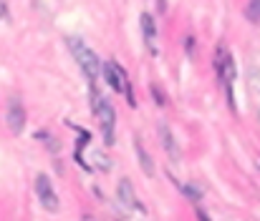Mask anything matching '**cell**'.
<instances>
[{
	"mask_svg": "<svg viewBox=\"0 0 260 221\" xmlns=\"http://www.w3.org/2000/svg\"><path fill=\"white\" fill-rule=\"evenodd\" d=\"M159 10H162V13L167 10V0H159Z\"/></svg>",
	"mask_w": 260,
	"mask_h": 221,
	"instance_id": "obj_11",
	"label": "cell"
},
{
	"mask_svg": "<svg viewBox=\"0 0 260 221\" xmlns=\"http://www.w3.org/2000/svg\"><path fill=\"white\" fill-rule=\"evenodd\" d=\"M104 78H106V83H109V88H111V91H116V93L126 91L124 71H121L116 63H106V66H104Z\"/></svg>",
	"mask_w": 260,
	"mask_h": 221,
	"instance_id": "obj_4",
	"label": "cell"
},
{
	"mask_svg": "<svg viewBox=\"0 0 260 221\" xmlns=\"http://www.w3.org/2000/svg\"><path fill=\"white\" fill-rule=\"evenodd\" d=\"M66 46L71 48V53H74V58L79 61V66H81V71L93 80L96 73H99V58L93 56V51H88L86 46L79 40V38H66Z\"/></svg>",
	"mask_w": 260,
	"mask_h": 221,
	"instance_id": "obj_1",
	"label": "cell"
},
{
	"mask_svg": "<svg viewBox=\"0 0 260 221\" xmlns=\"http://www.w3.org/2000/svg\"><path fill=\"white\" fill-rule=\"evenodd\" d=\"M159 134H162V144H165V148L170 151V156H172V158H177L179 153H177V144H174V139H172V134H170V128H165V126H162V128H159Z\"/></svg>",
	"mask_w": 260,
	"mask_h": 221,
	"instance_id": "obj_9",
	"label": "cell"
},
{
	"mask_svg": "<svg viewBox=\"0 0 260 221\" xmlns=\"http://www.w3.org/2000/svg\"><path fill=\"white\" fill-rule=\"evenodd\" d=\"M8 126H10L13 134H23V128H25V108L23 106H18V103L10 106V111H8Z\"/></svg>",
	"mask_w": 260,
	"mask_h": 221,
	"instance_id": "obj_5",
	"label": "cell"
},
{
	"mask_svg": "<svg viewBox=\"0 0 260 221\" xmlns=\"http://www.w3.org/2000/svg\"><path fill=\"white\" fill-rule=\"evenodd\" d=\"M245 18L253 23H260V0H250L245 5Z\"/></svg>",
	"mask_w": 260,
	"mask_h": 221,
	"instance_id": "obj_10",
	"label": "cell"
},
{
	"mask_svg": "<svg viewBox=\"0 0 260 221\" xmlns=\"http://www.w3.org/2000/svg\"><path fill=\"white\" fill-rule=\"evenodd\" d=\"M142 30H144V38H147V43H149V51L157 53V51H154V35H157V28H154V18H152L149 13L142 15Z\"/></svg>",
	"mask_w": 260,
	"mask_h": 221,
	"instance_id": "obj_7",
	"label": "cell"
},
{
	"mask_svg": "<svg viewBox=\"0 0 260 221\" xmlns=\"http://www.w3.org/2000/svg\"><path fill=\"white\" fill-rule=\"evenodd\" d=\"M96 116H99V121H101V131H104V139H106V144H114V108H111V103H106V101H101L99 103V108L93 111Z\"/></svg>",
	"mask_w": 260,
	"mask_h": 221,
	"instance_id": "obj_3",
	"label": "cell"
},
{
	"mask_svg": "<svg viewBox=\"0 0 260 221\" xmlns=\"http://www.w3.org/2000/svg\"><path fill=\"white\" fill-rule=\"evenodd\" d=\"M36 194H38V201L46 206V211H58V196L53 191V184L46 173H38L36 179Z\"/></svg>",
	"mask_w": 260,
	"mask_h": 221,
	"instance_id": "obj_2",
	"label": "cell"
},
{
	"mask_svg": "<svg viewBox=\"0 0 260 221\" xmlns=\"http://www.w3.org/2000/svg\"><path fill=\"white\" fill-rule=\"evenodd\" d=\"M134 148H137V156H139V163H142L144 173L147 176H154V161H152V156H147V151L142 148L139 141H134Z\"/></svg>",
	"mask_w": 260,
	"mask_h": 221,
	"instance_id": "obj_8",
	"label": "cell"
},
{
	"mask_svg": "<svg viewBox=\"0 0 260 221\" xmlns=\"http://www.w3.org/2000/svg\"><path fill=\"white\" fill-rule=\"evenodd\" d=\"M119 199H121L124 206H129V209H139V204H137V199H134V191H132V184H129L126 179L119 181Z\"/></svg>",
	"mask_w": 260,
	"mask_h": 221,
	"instance_id": "obj_6",
	"label": "cell"
}]
</instances>
